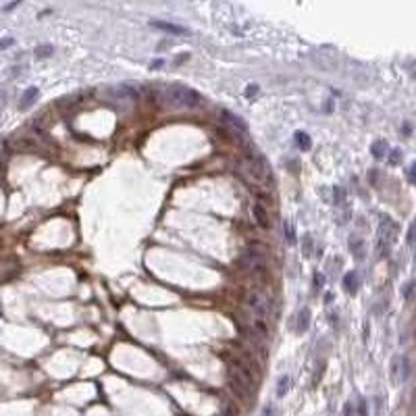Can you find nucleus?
<instances>
[{"instance_id":"obj_1","label":"nucleus","mask_w":416,"mask_h":416,"mask_svg":"<svg viewBox=\"0 0 416 416\" xmlns=\"http://www.w3.org/2000/svg\"><path fill=\"white\" fill-rule=\"evenodd\" d=\"M163 98L169 106H177V109H196L202 102V96L183 83L166 85L163 90Z\"/></svg>"},{"instance_id":"obj_2","label":"nucleus","mask_w":416,"mask_h":416,"mask_svg":"<svg viewBox=\"0 0 416 416\" xmlns=\"http://www.w3.org/2000/svg\"><path fill=\"white\" fill-rule=\"evenodd\" d=\"M227 375H229V381H231V387L240 395H248L250 389H254V385H256V375L250 370V366L244 364V362H235V364H231L227 370Z\"/></svg>"},{"instance_id":"obj_3","label":"nucleus","mask_w":416,"mask_h":416,"mask_svg":"<svg viewBox=\"0 0 416 416\" xmlns=\"http://www.w3.org/2000/svg\"><path fill=\"white\" fill-rule=\"evenodd\" d=\"M248 306H250V312L256 321H262L267 323L271 314H273V304L267 294H262V291H252L250 296H248Z\"/></svg>"},{"instance_id":"obj_4","label":"nucleus","mask_w":416,"mask_h":416,"mask_svg":"<svg viewBox=\"0 0 416 416\" xmlns=\"http://www.w3.org/2000/svg\"><path fill=\"white\" fill-rule=\"evenodd\" d=\"M240 262H242V267L250 269V271L264 269V254H262V250H254V248H248Z\"/></svg>"},{"instance_id":"obj_5","label":"nucleus","mask_w":416,"mask_h":416,"mask_svg":"<svg viewBox=\"0 0 416 416\" xmlns=\"http://www.w3.org/2000/svg\"><path fill=\"white\" fill-rule=\"evenodd\" d=\"M395 235H397V225L389 217H383L381 225H379V242H383V244L389 246L395 240Z\"/></svg>"},{"instance_id":"obj_6","label":"nucleus","mask_w":416,"mask_h":416,"mask_svg":"<svg viewBox=\"0 0 416 416\" xmlns=\"http://www.w3.org/2000/svg\"><path fill=\"white\" fill-rule=\"evenodd\" d=\"M223 121L227 123L229 131H231L233 136H237V138H242L246 131H248V125H246V123H244L240 117H237V114L229 112V111H223Z\"/></svg>"},{"instance_id":"obj_7","label":"nucleus","mask_w":416,"mask_h":416,"mask_svg":"<svg viewBox=\"0 0 416 416\" xmlns=\"http://www.w3.org/2000/svg\"><path fill=\"white\" fill-rule=\"evenodd\" d=\"M111 94L114 96V98H125V100H136L138 98V90L136 87H131L127 83H123L119 87H112Z\"/></svg>"},{"instance_id":"obj_8","label":"nucleus","mask_w":416,"mask_h":416,"mask_svg":"<svg viewBox=\"0 0 416 416\" xmlns=\"http://www.w3.org/2000/svg\"><path fill=\"white\" fill-rule=\"evenodd\" d=\"M152 28H158V29H163V31H169L173 35H183V33H190L185 28H181V25H175V23H169V21H152L150 23Z\"/></svg>"},{"instance_id":"obj_9","label":"nucleus","mask_w":416,"mask_h":416,"mask_svg":"<svg viewBox=\"0 0 416 416\" xmlns=\"http://www.w3.org/2000/svg\"><path fill=\"white\" fill-rule=\"evenodd\" d=\"M38 96H40V90H38V87H33V85H31V87H28V90L23 92V96H21L19 109H21V111H28L29 106L35 102V98H38Z\"/></svg>"},{"instance_id":"obj_10","label":"nucleus","mask_w":416,"mask_h":416,"mask_svg":"<svg viewBox=\"0 0 416 416\" xmlns=\"http://www.w3.org/2000/svg\"><path fill=\"white\" fill-rule=\"evenodd\" d=\"M254 219H256V223H258L262 229L271 227V217H269L267 208H264L262 204H254Z\"/></svg>"},{"instance_id":"obj_11","label":"nucleus","mask_w":416,"mask_h":416,"mask_svg":"<svg viewBox=\"0 0 416 416\" xmlns=\"http://www.w3.org/2000/svg\"><path fill=\"white\" fill-rule=\"evenodd\" d=\"M343 289L348 291V294H356L358 291V275L356 271H350L346 277H343Z\"/></svg>"},{"instance_id":"obj_12","label":"nucleus","mask_w":416,"mask_h":416,"mask_svg":"<svg viewBox=\"0 0 416 416\" xmlns=\"http://www.w3.org/2000/svg\"><path fill=\"white\" fill-rule=\"evenodd\" d=\"M298 331L300 333H306L308 331V327H310V310L308 308H302L300 310V314H298Z\"/></svg>"},{"instance_id":"obj_13","label":"nucleus","mask_w":416,"mask_h":416,"mask_svg":"<svg viewBox=\"0 0 416 416\" xmlns=\"http://www.w3.org/2000/svg\"><path fill=\"white\" fill-rule=\"evenodd\" d=\"M296 144L302 150H310V146H312L310 136H308L306 131H296Z\"/></svg>"},{"instance_id":"obj_14","label":"nucleus","mask_w":416,"mask_h":416,"mask_svg":"<svg viewBox=\"0 0 416 416\" xmlns=\"http://www.w3.org/2000/svg\"><path fill=\"white\" fill-rule=\"evenodd\" d=\"M221 416H240V410L233 402H223V410H221Z\"/></svg>"},{"instance_id":"obj_15","label":"nucleus","mask_w":416,"mask_h":416,"mask_svg":"<svg viewBox=\"0 0 416 416\" xmlns=\"http://www.w3.org/2000/svg\"><path fill=\"white\" fill-rule=\"evenodd\" d=\"M385 152H387V144H385V141H381V139L375 141V144H373V156L375 158H383Z\"/></svg>"},{"instance_id":"obj_16","label":"nucleus","mask_w":416,"mask_h":416,"mask_svg":"<svg viewBox=\"0 0 416 416\" xmlns=\"http://www.w3.org/2000/svg\"><path fill=\"white\" fill-rule=\"evenodd\" d=\"M350 250L354 252V256H356L358 260L362 258V242H360V240H356V237H352V240H350Z\"/></svg>"},{"instance_id":"obj_17","label":"nucleus","mask_w":416,"mask_h":416,"mask_svg":"<svg viewBox=\"0 0 416 416\" xmlns=\"http://www.w3.org/2000/svg\"><path fill=\"white\" fill-rule=\"evenodd\" d=\"M287 389H289V377H281L279 379V385H277V395L283 397L287 393Z\"/></svg>"},{"instance_id":"obj_18","label":"nucleus","mask_w":416,"mask_h":416,"mask_svg":"<svg viewBox=\"0 0 416 416\" xmlns=\"http://www.w3.org/2000/svg\"><path fill=\"white\" fill-rule=\"evenodd\" d=\"M285 237H287L289 244H296V231H294V227H291L289 223H285Z\"/></svg>"},{"instance_id":"obj_19","label":"nucleus","mask_w":416,"mask_h":416,"mask_svg":"<svg viewBox=\"0 0 416 416\" xmlns=\"http://www.w3.org/2000/svg\"><path fill=\"white\" fill-rule=\"evenodd\" d=\"M412 287H414V281H408V283H406V287H404V298L408 300V302L412 300Z\"/></svg>"},{"instance_id":"obj_20","label":"nucleus","mask_w":416,"mask_h":416,"mask_svg":"<svg viewBox=\"0 0 416 416\" xmlns=\"http://www.w3.org/2000/svg\"><path fill=\"white\" fill-rule=\"evenodd\" d=\"M48 55H52V46H42V48H38V52H35V56H48Z\"/></svg>"},{"instance_id":"obj_21","label":"nucleus","mask_w":416,"mask_h":416,"mask_svg":"<svg viewBox=\"0 0 416 416\" xmlns=\"http://www.w3.org/2000/svg\"><path fill=\"white\" fill-rule=\"evenodd\" d=\"M333 194L337 196V200H335L337 204H339V202H343V198H346V194H343V190H341V188H333Z\"/></svg>"},{"instance_id":"obj_22","label":"nucleus","mask_w":416,"mask_h":416,"mask_svg":"<svg viewBox=\"0 0 416 416\" xmlns=\"http://www.w3.org/2000/svg\"><path fill=\"white\" fill-rule=\"evenodd\" d=\"M323 281H325V277L321 275V273H316V275H314V285H316V289L323 287Z\"/></svg>"},{"instance_id":"obj_23","label":"nucleus","mask_w":416,"mask_h":416,"mask_svg":"<svg viewBox=\"0 0 416 416\" xmlns=\"http://www.w3.org/2000/svg\"><path fill=\"white\" fill-rule=\"evenodd\" d=\"M310 250H312V244H310V235H306V237H304V252H306V254H310Z\"/></svg>"},{"instance_id":"obj_24","label":"nucleus","mask_w":416,"mask_h":416,"mask_svg":"<svg viewBox=\"0 0 416 416\" xmlns=\"http://www.w3.org/2000/svg\"><path fill=\"white\" fill-rule=\"evenodd\" d=\"M358 412H360V416H368V412H366V402H364V400H360V404H358Z\"/></svg>"},{"instance_id":"obj_25","label":"nucleus","mask_w":416,"mask_h":416,"mask_svg":"<svg viewBox=\"0 0 416 416\" xmlns=\"http://www.w3.org/2000/svg\"><path fill=\"white\" fill-rule=\"evenodd\" d=\"M256 92H258V87H256V85H248V87H246V96H248V98H252Z\"/></svg>"},{"instance_id":"obj_26","label":"nucleus","mask_w":416,"mask_h":416,"mask_svg":"<svg viewBox=\"0 0 416 416\" xmlns=\"http://www.w3.org/2000/svg\"><path fill=\"white\" fill-rule=\"evenodd\" d=\"M400 161H402V154L397 152V150H393V152H391V165H397Z\"/></svg>"},{"instance_id":"obj_27","label":"nucleus","mask_w":416,"mask_h":416,"mask_svg":"<svg viewBox=\"0 0 416 416\" xmlns=\"http://www.w3.org/2000/svg\"><path fill=\"white\" fill-rule=\"evenodd\" d=\"M408 246H410V248L414 246V227L408 229Z\"/></svg>"},{"instance_id":"obj_28","label":"nucleus","mask_w":416,"mask_h":416,"mask_svg":"<svg viewBox=\"0 0 416 416\" xmlns=\"http://www.w3.org/2000/svg\"><path fill=\"white\" fill-rule=\"evenodd\" d=\"M343 416H354V410H352V406H350V404L343 406Z\"/></svg>"},{"instance_id":"obj_29","label":"nucleus","mask_w":416,"mask_h":416,"mask_svg":"<svg viewBox=\"0 0 416 416\" xmlns=\"http://www.w3.org/2000/svg\"><path fill=\"white\" fill-rule=\"evenodd\" d=\"M273 412H275V408H273V406H267V408L262 410V416H273Z\"/></svg>"},{"instance_id":"obj_30","label":"nucleus","mask_w":416,"mask_h":416,"mask_svg":"<svg viewBox=\"0 0 416 416\" xmlns=\"http://www.w3.org/2000/svg\"><path fill=\"white\" fill-rule=\"evenodd\" d=\"M150 67H152V69H161V67H163V60H154V63L150 65Z\"/></svg>"},{"instance_id":"obj_31","label":"nucleus","mask_w":416,"mask_h":416,"mask_svg":"<svg viewBox=\"0 0 416 416\" xmlns=\"http://www.w3.org/2000/svg\"><path fill=\"white\" fill-rule=\"evenodd\" d=\"M8 44H13V40H2V42H0V48H4V46H8Z\"/></svg>"}]
</instances>
